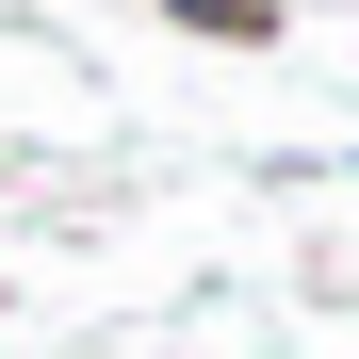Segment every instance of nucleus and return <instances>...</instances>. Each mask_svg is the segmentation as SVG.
Instances as JSON below:
<instances>
[{"mask_svg":"<svg viewBox=\"0 0 359 359\" xmlns=\"http://www.w3.org/2000/svg\"><path fill=\"white\" fill-rule=\"evenodd\" d=\"M163 17H180V33H229V49H245V33H278V0H163Z\"/></svg>","mask_w":359,"mask_h":359,"instance_id":"nucleus-1","label":"nucleus"}]
</instances>
